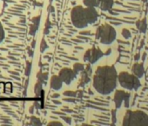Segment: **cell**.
Returning a JSON list of instances; mask_svg holds the SVG:
<instances>
[{
	"label": "cell",
	"instance_id": "1",
	"mask_svg": "<svg viewBox=\"0 0 148 126\" xmlns=\"http://www.w3.org/2000/svg\"><path fill=\"white\" fill-rule=\"evenodd\" d=\"M118 75L114 66L98 67L93 76L92 86L99 94L108 96L117 88Z\"/></svg>",
	"mask_w": 148,
	"mask_h": 126
},
{
	"label": "cell",
	"instance_id": "2",
	"mask_svg": "<svg viewBox=\"0 0 148 126\" xmlns=\"http://www.w3.org/2000/svg\"><path fill=\"white\" fill-rule=\"evenodd\" d=\"M99 19V14L94 7H83L77 6L71 11V20L74 27L78 29L86 28L94 24Z\"/></svg>",
	"mask_w": 148,
	"mask_h": 126
},
{
	"label": "cell",
	"instance_id": "3",
	"mask_svg": "<svg viewBox=\"0 0 148 126\" xmlns=\"http://www.w3.org/2000/svg\"><path fill=\"white\" fill-rule=\"evenodd\" d=\"M123 126H148V115L142 110H127L122 122Z\"/></svg>",
	"mask_w": 148,
	"mask_h": 126
},
{
	"label": "cell",
	"instance_id": "4",
	"mask_svg": "<svg viewBox=\"0 0 148 126\" xmlns=\"http://www.w3.org/2000/svg\"><path fill=\"white\" fill-rule=\"evenodd\" d=\"M97 40H99L103 45L112 44L117 38V32L115 28L108 23L100 25L95 33Z\"/></svg>",
	"mask_w": 148,
	"mask_h": 126
},
{
	"label": "cell",
	"instance_id": "5",
	"mask_svg": "<svg viewBox=\"0 0 148 126\" xmlns=\"http://www.w3.org/2000/svg\"><path fill=\"white\" fill-rule=\"evenodd\" d=\"M118 81L119 85L127 90L137 91L141 86L139 78L134 75L132 73V74L128 72L119 73V75H118Z\"/></svg>",
	"mask_w": 148,
	"mask_h": 126
},
{
	"label": "cell",
	"instance_id": "6",
	"mask_svg": "<svg viewBox=\"0 0 148 126\" xmlns=\"http://www.w3.org/2000/svg\"><path fill=\"white\" fill-rule=\"evenodd\" d=\"M104 56V53L99 47H92L88 49L83 57L85 62H88L89 64H94L99 60H100Z\"/></svg>",
	"mask_w": 148,
	"mask_h": 126
},
{
	"label": "cell",
	"instance_id": "7",
	"mask_svg": "<svg viewBox=\"0 0 148 126\" xmlns=\"http://www.w3.org/2000/svg\"><path fill=\"white\" fill-rule=\"evenodd\" d=\"M130 97H131V95L129 92H126L124 90H117L113 97L116 109H119L123 103L125 104V108H128L130 104Z\"/></svg>",
	"mask_w": 148,
	"mask_h": 126
},
{
	"label": "cell",
	"instance_id": "8",
	"mask_svg": "<svg viewBox=\"0 0 148 126\" xmlns=\"http://www.w3.org/2000/svg\"><path fill=\"white\" fill-rule=\"evenodd\" d=\"M58 75L62 79L63 82L64 84H66V85H70L77 77V75L75 74V72L73 71V69H71L70 68H64V69H62L59 71Z\"/></svg>",
	"mask_w": 148,
	"mask_h": 126
},
{
	"label": "cell",
	"instance_id": "9",
	"mask_svg": "<svg viewBox=\"0 0 148 126\" xmlns=\"http://www.w3.org/2000/svg\"><path fill=\"white\" fill-rule=\"evenodd\" d=\"M63 81L62 79L60 78L59 75H52L51 77V80H50V86H51V89L55 90V91H58L62 89L63 87Z\"/></svg>",
	"mask_w": 148,
	"mask_h": 126
},
{
	"label": "cell",
	"instance_id": "10",
	"mask_svg": "<svg viewBox=\"0 0 148 126\" xmlns=\"http://www.w3.org/2000/svg\"><path fill=\"white\" fill-rule=\"evenodd\" d=\"M132 73L134 75H136L137 77H138L139 79L141 77H143V75L145 74V69H144V66L142 63H138V62L134 63L132 67Z\"/></svg>",
	"mask_w": 148,
	"mask_h": 126
},
{
	"label": "cell",
	"instance_id": "11",
	"mask_svg": "<svg viewBox=\"0 0 148 126\" xmlns=\"http://www.w3.org/2000/svg\"><path fill=\"white\" fill-rule=\"evenodd\" d=\"M113 4V0H99V8L103 12H110Z\"/></svg>",
	"mask_w": 148,
	"mask_h": 126
},
{
	"label": "cell",
	"instance_id": "12",
	"mask_svg": "<svg viewBox=\"0 0 148 126\" xmlns=\"http://www.w3.org/2000/svg\"><path fill=\"white\" fill-rule=\"evenodd\" d=\"M40 19H41V16H40V15L32 18V26H31L30 32H29L30 35H32V36H34V35H35L36 32H37L38 29L39 24H40Z\"/></svg>",
	"mask_w": 148,
	"mask_h": 126
},
{
	"label": "cell",
	"instance_id": "13",
	"mask_svg": "<svg viewBox=\"0 0 148 126\" xmlns=\"http://www.w3.org/2000/svg\"><path fill=\"white\" fill-rule=\"evenodd\" d=\"M136 26H137V28L138 29V31L140 32V33H145V31H146V27H147V26H146V21H145V19H139V20H138L137 22H136Z\"/></svg>",
	"mask_w": 148,
	"mask_h": 126
},
{
	"label": "cell",
	"instance_id": "14",
	"mask_svg": "<svg viewBox=\"0 0 148 126\" xmlns=\"http://www.w3.org/2000/svg\"><path fill=\"white\" fill-rule=\"evenodd\" d=\"M83 5L86 7L99 8V0H83Z\"/></svg>",
	"mask_w": 148,
	"mask_h": 126
},
{
	"label": "cell",
	"instance_id": "15",
	"mask_svg": "<svg viewBox=\"0 0 148 126\" xmlns=\"http://www.w3.org/2000/svg\"><path fill=\"white\" fill-rule=\"evenodd\" d=\"M73 71L75 72V74L78 75H79L80 73H82L85 69V65L82 64V63H75V64L73 65V68H72Z\"/></svg>",
	"mask_w": 148,
	"mask_h": 126
},
{
	"label": "cell",
	"instance_id": "16",
	"mask_svg": "<svg viewBox=\"0 0 148 126\" xmlns=\"http://www.w3.org/2000/svg\"><path fill=\"white\" fill-rule=\"evenodd\" d=\"M42 86H43V82H42L38 81V82H37V83H36V85H35V89H34L35 95H36L37 96H39L41 95V93H42V91H43V89H42Z\"/></svg>",
	"mask_w": 148,
	"mask_h": 126
},
{
	"label": "cell",
	"instance_id": "17",
	"mask_svg": "<svg viewBox=\"0 0 148 126\" xmlns=\"http://www.w3.org/2000/svg\"><path fill=\"white\" fill-rule=\"evenodd\" d=\"M5 29H4V26H3L2 23L0 22V44L3 42V40L5 39Z\"/></svg>",
	"mask_w": 148,
	"mask_h": 126
},
{
	"label": "cell",
	"instance_id": "18",
	"mask_svg": "<svg viewBox=\"0 0 148 126\" xmlns=\"http://www.w3.org/2000/svg\"><path fill=\"white\" fill-rule=\"evenodd\" d=\"M121 34H122V36L125 39H129L131 37H132V34H131V32L128 30V29H126V28H124L123 30H122V32H121Z\"/></svg>",
	"mask_w": 148,
	"mask_h": 126
},
{
	"label": "cell",
	"instance_id": "19",
	"mask_svg": "<svg viewBox=\"0 0 148 126\" xmlns=\"http://www.w3.org/2000/svg\"><path fill=\"white\" fill-rule=\"evenodd\" d=\"M30 124L32 125H42V123L40 122V120L36 117V116H32L31 117V123Z\"/></svg>",
	"mask_w": 148,
	"mask_h": 126
},
{
	"label": "cell",
	"instance_id": "20",
	"mask_svg": "<svg viewBox=\"0 0 148 126\" xmlns=\"http://www.w3.org/2000/svg\"><path fill=\"white\" fill-rule=\"evenodd\" d=\"M31 69H32V63L30 61H27L26 63V68H25V75L26 76H29L31 74Z\"/></svg>",
	"mask_w": 148,
	"mask_h": 126
},
{
	"label": "cell",
	"instance_id": "21",
	"mask_svg": "<svg viewBox=\"0 0 148 126\" xmlns=\"http://www.w3.org/2000/svg\"><path fill=\"white\" fill-rule=\"evenodd\" d=\"M47 48H48V45H47L46 41L45 39H43L41 41V44H40V51H41V53H44Z\"/></svg>",
	"mask_w": 148,
	"mask_h": 126
},
{
	"label": "cell",
	"instance_id": "22",
	"mask_svg": "<svg viewBox=\"0 0 148 126\" xmlns=\"http://www.w3.org/2000/svg\"><path fill=\"white\" fill-rule=\"evenodd\" d=\"M48 126H51V125H58V126H62L63 123H60V122H58V121H52V122H50L47 123Z\"/></svg>",
	"mask_w": 148,
	"mask_h": 126
},
{
	"label": "cell",
	"instance_id": "23",
	"mask_svg": "<svg viewBox=\"0 0 148 126\" xmlns=\"http://www.w3.org/2000/svg\"><path fill=\"white\" fill-rule=\"evenodd\" d=\"M39 105H40V104H39V102H34V106H35V107H36V109H38L40 108V106H39Z\"/></svg>",
	"mask_w": 148,
	"mask_h": 126
},
{
	"label": "cell",
	"instance_id": "24",
	"mask_svg": "<svg viewBox=\"0 0 148 126\" xmlns=\"http://www.w3.org/2000/svg\"><path fill=\"white\" fill-rule=\"evenodd\" d=\"M34 107H35V106L33 105V106H32V107L30 108V109H29V111H30V113H32V114L33 113V109H34Z\"/></svg>",
	"mask_w": 148,
	"mask_h": 126
},
{
	"label": "cell",
	"instance_id": "25",
	"mask_svg": "<svg viewBox=\"0 0 148 126\" xmlns=\"http://www.w3.org/2000/svg\"><path fill=\"white\" fill-rule=\"evenodd\" d=\"M9 73H10V74H12V75H18V73H17V72H12V71H9Z\"/></svg>",
	"mask_w": 148,
	"mask_h": 126
},
{
	"label": "cell",
	"instance_id": "26",
	"mask_svg": "<svg viewBox=\"0 0 148 126\" xmlns=\"http://www.w3.org/2000/svg\"><path fill=\"white\" fill-rule=\"evenodd\" d=\"M35 42H36L35 40H33V41L32 42V48H34V47H35Z\"/></svg>",
	"mask_w": 148,
	"mask_h": 126
},
{
	"label": "cell",
	"instance_id": "27",
	"mask_svg": "<svg viewBox=\"0 0 148 126\" xmlns=\"http://www.w3.org/2000/svg\"><path fill=\"white\" fill-rule=\"evenodd\" d=\"M29 54H30L31 57H32V55H33V51H31V50H30V51H29Z\"/></svg>",
	"mask_w": 148,
	"mask_h": 126
},
{
	"label": "cell",
	"instance_id": "28",
	"mask_svg": "<svg viewBox=\"0 0 148 126\" xmlns=\"http://www.w3.org/2000/svg\"><path fill=\"white\" fill-rule=\"evenodd\" d=\"M0 60H4V58H1V57H0Z\"/></svg>",
	"mask_w": 148,
	"mask_h": 126
}]
</instances>
